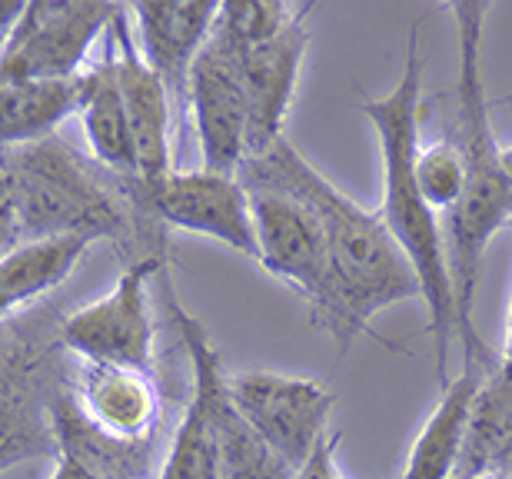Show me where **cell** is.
<instances>
[{"mask_svg": "<svg viewBox=\"0 0 512 479\" xmlns=\"http://www.w3.org/2000/svg\"><path fill=\"white\" fill-rule=\"evenodd\" d=\"M237 177L247 190L286 193L316 213L330 257V313L323 330H330L343 350H350L360 333H370L376 313L419 297L416 273L376 210L360 207L333 187L286 137L243 160Z\"/></svg>", "mask_w": 512, "mask_h": 479, "instance_id": "cell-1", "label": "cell"}, {"mask_svg": "<svg viewBox=\"0 0 512 479\" xmlns=\"http://www.w3.org/2000/svg\"><path fill=\"white\" fill-rule=\"evenodd\" d=\"M456 20V147L466 160L463 197L443 223L446 270L453 287L456 307V336L466 343V363L489 366V353L476 333V290L483 277V260L496 233L512 223V177L503 160V147L493 134L489 120V94L483 77V37L486 17L493 14L489 4L463 0L449 4Z\"/></svg>", "mask_w": 512, "mask_h": 479, "instance_id": "cell-2", "label": "cell"}, {"mask_svg": "<svg viewBox=\"0 0 512 479\" xmlns=\"http://www.w3.org/2000/svg\"><path fill=\"white\" fill-rule=\"evenodd\" d=\"M360 114L376 130L380 147L383 197L376 217L383 220L389 237L403 250L419 280V300L429 313V336L436 350L439 380L449 376V343L456 336L453 287L446 270L443 223L426 207L416 187V154H419V120H423V54H419V30L413 27L406 44L403 74L383 97H363Z\"/></svg>", "mask_w": 512, "mask_h": 479, "instance_id": "cell-3", "label": "cell"}, {"mask_svg": "<svg viewBox=\"0 0 512 479\" xmlns=\"http://www.w3.org/2000/svg\"><path fill=\"white\" fill-rule=\"evenodd\" d=\"M10 197H14L20 237H110L120 227V213L110 203L107 190L90 173L74 150L57 140L0 150Z\"/></svg>", "mask_w": 512, "mask_h": 479, "instance_id": "cell-4", "label": "cell"}, {"mask_svg": "<svg viewBox=\"0 0 512 479\" xmlns=\"http://www.w3.org/2000/svg\"><path fill=\"white\" fill-rule=\"evenodd\" d=\"M120 4L104 0H44L27 4L0 47V84H67L90 67Z\"/></svg>", "mask_w": 512, "mask_h": 479, "instance_id": "cell-5", "label": "cell"}, {"mask_svg": "<svg viewBox=\"0 0 512 479\" xmlns=\"http://www.w3.org/2000/svg\"><path fill=\"white\" fill-rule=\"evenodd\" d=\"M163 270L157 253L133 260L100 300H90L60 323V346L84 363L130 366L153 373L150 287Z\"/></svg>", "mask_w": 512, "mask_h": 479, "instance_id": "cell-6", "label": "cell"}, {"mask_svg": "<svg viewBox=\"0 0 512 479\" xmlns=\"http://www.w3.org/2000/svg\"><path fill=\"white\" fill-rule=\"evenodd\" d=\"M227 390L243 420L293 473L330 436L333 393L310 376L240 370L227 373Z\"/></svg>", "mask_w": 512, "mask_h": 479, "instance_id": "cell-7", "label": "cell"}, {"mask_svg": "<svg viewBox=\"0 0 512 479\" xmlns=\"http://www.w3.org/2000/svg\"><path fill=\"white\" fill-rule=\"evenodd\" d=\"M256 263L310 303L323 326L330 313V257L316 213L276 190H250Z\"/></svg>", "mask_w": 512, "mask_h": 479, "instance_id": "cell-8", "label": "cell"}, {"mask_svg": "<svg viewBox=\"0 0 512 479\" xmlns=\"http://www.w3.org/2000/svg\"><path fill=\"white\" fill-rule=\"evenodd\" d=\"M187 107L197 127L203 167L237 177L247 160V87L243 54L210 30L187 74Z\"/></svg>", "mask_w": 512, "mask_h": 479, "instance_id": "cell-9", "label": "cell"}, {"mask_svg": "<svg viewBox=\"0 0 512 479\" xmlns=\"http://www.w3.org/2000/svg\"><path fill=\"white\" fill-rule=\"evenodd\" d=\"M153 217L173 230L197 233L256 260L250 190L240 177L217 170H170L143 190Z\"/></svg>", "mask_w": 512, "mask_h": 479, "instance_id": "cell-10", "label": "cell"}, {"mask_svg": "<svg viewBox=\"0 0 512 479\" xmlns=\"http://www.w3.org/2000/svg\"><path fill=\"white\" fill-rule=\"evenodd\" d=\"M167 310L173 323H177L183 350L190 356V373L207 386L223 479H293L290 466L256 436L253 426L243 420V413L233 406L230 390H227V366H223L217 346H213L207 330H203V323L183 307L170 287H167Z\"/></svg>", "mask_w": 512, "mask_h": 479, "instance_id": "cell-11", "label": "cell"}, {"mask_svg": "<svg viewBox=\"0 0 512 479\" xmlns=\"http://www.w3.org/2000/svg\"><path fill=\"white\" fill-rule=\"evenodd\" d=\"M117 57V80L120 97H124L127 124L133 137V154H137V187L147 190L150 183L163 180L173 170V97L167 84L157 77L147 60H143L127 7H117V17L110 24Z\"/></svg>", "mask_w": 512, "mask_h": 479, "instance_id": "cell-12", "label": "cell"}, {"mask_svg": "<svg viewBox=\"0 0 512 479\" xmlns=\"http://www.w3.org/2000/svg\"><path fill=\"white\" fill-rule=\"evenodd\" d=\"M310 7H300L293 20L280 34L270 37L266 44L253 47L243 54V87H247V157L260 154L270 144H276L290 117L296 84L306 47H310Z\"/></svg>", "mask_w": 512, "mask_h": 479, "instance_id": "cell-13", "label": "cell"}, {"mask_svg": "<svg viewBox=\"0 0 512 479\" xmlns=\"http://www.w3.org/2000/svg\"><path fill=\"white\" fill-rule=\"evenodd\" d=\"M143 60L167 84L173 104L187 100V74L207 44L220 4L167 0V4H124Z\"/></svg>", "mask_w": 512, "mask_h": 479, "instance_id": "cell-14", "label": "cell"}, {"mask_svg": "<svg viewBox=\"0 0 512 479\" xmlns=\"http://www.w3.org/2000/svg\"><path fill=\"white\" fill-rule=\"evenodd\" d=\"M77 406L97 433L124 446L150 443L153 430L160 426V393L147 370L84 363Z\"/></svg>", "mask_w": 512, "mask_h": 479, "instance_id": "cell-15", "label": "cell"}, {"mask_svg": "<svg viewBox=\"0 0 512 479\" xmlns=\"http://www.w3.org/2000/svg\"><path fill=\"white\" fill-rule=\"evenodd\" d=\"M100 50L104 54L77 77V117L80 127H84L90 157L104 170L137 183V154H133L127 110H124V97H120L117 57L110 34L100 44Z\"/></svg>", "mask_w": 512, "mask_h": 479, "instance_id": "cell-16", "label": "cell"}, {"mask_svg": "<svg viewBox=\"0 0 512 479\" xmlns=\"http://www.w3.org/2000/svg\"><path fill=\"white\" fill-rule=\"evenodd\" d=\"M486 376V366L466 363L463 373L446 380L443 396L436 400L433 413L426 416L423 430L416 433L413 446H409L403 479H453L466 446L476 396L483 390Z\"/></svg>", "mask_w": 512, "mask_h": 479, "instance_id": "cell-17", "label": "cell"}, {"mask_svg": "<svg viewBox=\"0 0 512 479\" xmlns=\"http://www.w3.org/2000/svg\"><path fill=\"white\" fill-rule=\"evenodd\" d=\"M90 243L94 237L64 233V237L20 240L17 247L0 253V320L57 290L87 257Z\"/></svg>", "mask_w": 512, "mask_h": 479, "instance_id": "cell-18", "label": "cell"}, {"mask_svg": "<svg viewBox=\"0 0 512 479\" xmlns=\"http://www.w3.org/2000/svg\"><path fill=\"white\" fill-rule=\"evenodd\" d=\"M489 470L512 473V386L499 380L493 370L476 396L466 446L453 479H469Z\"/></svg>", "mask_w": 512, "mask_h": 479, "instance_id": "cell-19", "label": "cell"}, {"mask_svg": "<svg viewBox=\"0 0 512 479\" xmlns=\"http://www.w3.org/2000/svg\"><path fill=\"white\" fill-rule=\"evenodd\" d=\"M157 479H223L220 446H217V433H213L210 396H207V386L193 373H190V400L180 413L170 450L163 453Z\"/></svg>", "mask_w": 512, "mask_h": 479, "instance_id": "cell-20", "label": "cell"}, {"mask_svg": "<svg viewBox=\"0 0 512 479\" xmlns=\"http://www.w3.org/2000/svg\"><path fill=\"white\" fill-rule=\"evenodd\" d=\"M416 187L419 197L436 217H446L463 197L466 187V160L459 154L456 140L443 137L429 147H419L416 154Z\"/></svg>", "mask_w": 512, "mask_h": 479, "instance_id": "cell-21", "label": "cell"}, {"mask_svg": "<svg viewBox=\"0 0 512 479\" xmlns=\"http://www.w3.org/2000/svg\"><path fill=\"white\" fill-rule=\"evenodd\" d=\"M296 10L286 4H270V0H237V4H220L213 30L230 40L240 54L266 44L270 37H276L280 30L290 24Z\"/></svg>", "mask_w": 512, "mask_h": 479, "instance_id": "cell-22", "label": "cell"}, {"mask_svg": "<svg viewBox=\"0 0 512 479\" xmlns=\"http://www.w3.org/2000/svg\"><path fill=\"white\" fill-rule=\"evenodd\" d=\"M336 443L340 436H326L310 460L293 473V479H343L340 466H336Z\"/></svg>", "mask_w": 512, "mask_h": 479, "instance_id": "cell-23", "label": "cell"}, {"mask_svg": "<svg viewBox=\"0 0 512 479\" xmlns=\"http://www.w3.org/2000/svg\"><path fill=\"white\" fill-rule=\"evenodd\" d=\"M493 373L503 383L512 386V300H509V320H506V346H503V356H499V363L493 366Z\"/></svg>", "mask_w": 512, "mask_h": 479, "instance_id": "cell-24", "label": "cell"}, {"mask_svg": "<svg viewBox=\"0 0 512 479\" xmlns=\"http://www.w3.org/2000/svg\"><path fill=\"white\" fill-rule=\"evenodd\" d=\"M469 479H512V473H503V470H489V473H476Z\"/></svg>", "mask_w": 512, "mask_h": 479, "instance_id": "cell-25", "label": "cell"}, {"mask_svg": "<svg viewBox=\"0 0 512 479\" xmlns=\"http://www.w3.org/2000/svg\"><path fill=\"white\" fill-rule=\"evenodd\" d=\"M503 160H506V170H509V177H512V144L503 147Z\"/></svg>", "mask_w": 512, "mask_h": 479, "instance_id": "cell-26", "label": "cell"}]
</instances>
